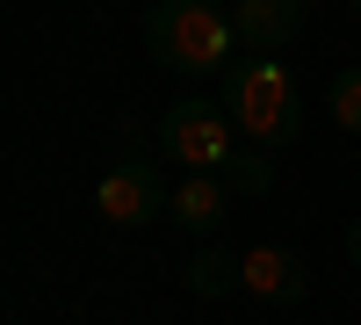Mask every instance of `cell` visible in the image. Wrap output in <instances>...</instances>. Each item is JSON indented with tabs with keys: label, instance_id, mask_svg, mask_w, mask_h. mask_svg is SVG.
<instances>
[{
	"label": "cell",
	"instance_id": "obj_1",
	"mask_svg": "<svg viewBox=\"0 0 361 325\" xmlns=\"http://www.w3.org/2000/svg\"><path fill=\"white\" fill-rule=\"evenodd\" d=\"M224 80V116L238 123V137H253V145H289L296 130H304V94H296V80L275 51H246V58H231V66L217 73Z\"/></svg>",
	"mask_w": 361,
	"mask_h": 325
},
{
	"label": "cell",
	"instance_id": "obj_2",
	"mask_svg": "<svg viewBox=\"0 0 361 325\" xmlns=\"http://www.w3.org/2000/svg\"><path fill=\"white\" fill-rule=\"evenodd\" d=\"M145 44L166 73L180 80H202V73H224L231 51H238V29L231 15H217L209 0H159L152 15H145Z\"/></svg>",
	"mask_w": 361,
	"mask_h": 325
},
{
	"label": "cell",
	"instance_id": "obj_3",
	"mask_svg": "<svg viewBox=\"0 0 361 325\" xmlns=\"http://www.w3.org/2000/svg\"><path fill=\"white\" fill-rule=\"evenodd\" d=\"M159 152H173L180 166H195V173H224L238 159V123L217 102H173L159 116Z\"/></svg>",
	"mask_w": 361,
	"mask_h": 325
},
{
	"label": "cell",
	"instance_id": "obj_4",
	"mask_svg": "<svg viewBox=\"0 0 361 325\" xmlns=\"http://www.w3.org/2000/svg\"><path fill=\"white\" fill-rule=\"evenodd\" d=\"M173 202V188H159V166L152 159H116L102 173V188H94V210L102 224H159V210Z\"/></svg>",
	"mask_w": 361,
	"mask_h": 325
},
{
	"label": "cell",
	"instance_id": "obj_5",
	"mask_svg": "<svg viewBox=\"0 0 361 325\" xmlns=\"http://www.w3.org/2000/svg\"><path fill=\"white\" fill-rule=\"evenodd\" d=\"M238 282H246L253 297H267V304H304V289H311L304 260L282 253V246H246L238 253Z\"/></svg>",
	"mask_w": 361,
	"mask_h": 325
},
{
	"label": "cell",
	"instance_id": "obj_6",
	"mask_svg": "<svg viewBox=\"0 0 361 325\" xmlns=\"http://www.w3.org/2000/svg\"><path fill=\"white\" fill-rule=\"evenodd\" d=\"M231 29H238V51H282L304 29V0H238Z\"/></svg>",
	"mask_w": 361,
	"mask_h": 325
},
{
	"label": "cell",
	"instance_id": "obj_7",
	"mask_svg": "<svg viewBox=\"0 0 361 325\" xmlns=\"http://www.w3.org/2000/svg\"><path fill=\"white\" fill-rule=\"evenodd\" d=\"M224 210H231V181L224 173H188V181L173 188V202H166V217L180 231H195V239H209V231L224 224Z\"/></svg>",
	"mask_w": 361,
	"mask_h": 325
},
{
	"label": "cell",
	"instance_id": "obj_8",
	"mask_svg": "<svg viewBox=\"0 0 361 325\" xmlns=\"http://www.w3.org/2000/svg\"><path fill=\"white\" fill-rule=\"evenodd\" d=\"M188 289H195V297H231V289H246V282H238V253L202 246L195 268H188Z\"/></svg>",
	"mask_w": 361,
	"mask_h": 325
},
{
	"label": "cell",
	"instance_id": "obj_9",
	"mask_svg": "<svg viewBox=\"0 0 361 325\" xmlns=\"http://www.w3.org/2000/svg\"><path fill=\"white\" fill-rule=\"evenodd\" d=\"M224 181H231V188H246V195H267V181H275V166H267V145H238V159L224 166Z\"/></svg>",
	"mask_w": 361,
	"mask_h": 325
},
{
	"label": "cell",
	"instance_id": "obj_10",
	"mask_svg": "<svg viewBox=\"0 0 361 325\" xmlns=\"http://www.w3.org/2000/svg\"><path fill=\"white\" fill-rule=\"evenodd\" d=\"M333 123L361 137V66H347V73H333Z\"/></svg>",
	"mask_w": 361,
	"mask_h": 325
},
{
	"label": "cell",
	"instance_id": "obj_11",
	"mask_svg": "<svg viewBox=\"0 0 361 325\" xmlns=\"http://www.w3.org/2000/svg\"><path fill=\"white\" fill-rule=\"evenodd\" d=\"M347 260H354V268H361V217L347 224Z\"/></svg>",
	"mask_w": 361,
	"mask_h": 325
},
{
	"label": "cell",
	"instance_id": "obj_12",
	"mask_svg": "<svg viewBox=\"0 0 361 325\" xmlns=\"http://www.w3.org/2000/svg\"><path fill=\"white\" fill-rule=\"evenodd\" d=\"M354 15H361V0H354Z\"/></svg>",
	"mask_w": 361,
	"mask_h": 325
}]
</instances>
